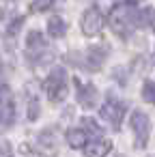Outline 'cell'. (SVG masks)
Listing matches in <instances>:
<instances>
[{
  "label": "cell",
  "instance_id": "1",
  "mask_svg": "<svg viewBox=\"0 0 155 157\" xmlns=\"http://www.w3.org/2000/svg\"><path fill=\"white\" fill-rule=\"evenodd\" d=\"M134 9H136V2H116L108 15V22H110V28L121 35V37H129L131 30H134Z\"/></svg>",
  "mask_w": 155,
  "mask_h": 157
},
{
  "label": "cell",
  "instance_id": "2",
  "mask_svg": "<svg viewBox=\"0 0 155 157\" xmlns=\"http://www.w3.org/2000/svg\"><path fill=\"white\" fill-rule=\"evenodd\" d=\"M45 90H48V97L58 103V101H65L67 95H69V80H67V71L63 67H54L45 80Z\"/></svg>",
  "mask_w": 155,
  "mask_h": 157
},
{
  "label": "cell",
  "instance_id": "3",
  "mask_svg": "<svg viewBox=\"0 0 155 157\" xmlns=\"http://www.w3.org/2000/svg\"><path fill=\"white\" fill-rule=\"evenodd\" d=\"M129 125H131V129L136 133V146L138 148L146 146L149 136H151V118L142 110H134L131 112V118H129Z\"/></svg>",
  "mask_w": 155,
  "mask_h": 157
},
{
  "label": "cell",
  "instance_id": "4",
  "mask_svg": "<svg viewBox=\"0 0 155 157\" xmlns=\"http://www.w3.org/2000/svg\"><path fill=\"white\" fill-rule=\"evenodd\" d=\"M103 24H106V20H103V15H101V11H99L97 5L88 7V9L84 11V15H82V22H80L82 33H84L86 37H97V35L103 30Z\"/></svg>",
  "mask_w": 155,
  "mask_h": 157
},
{
  "label": "cell",
  "instance_id": "5",
  "mask_svg": "<svg viewBox=\"0 0 155 157\" xmlns=\"http://www.w3.org/2000/svg\"><path fill=\"white\" fill-rule=\"evenodd\" d=\"M125 110H127V105H125L123 101H118V99H108V101L101 105L99 116H101L106 123H110L114 129H118V127H121V121H123V116H125Z\"/></svg>",
  "mask_w": 155,
  "mask_h": 157
},
{
  "label": "cell",
  "instance_id": "6",
  "mask_svg": "<svg viewBox=\"0 0 155 157\" xmlns=\"http://www.w3.org/2000/svg\"><path fill=\"white\" fill-rule=\"evenodd\" d=\"M13 118H15L13 95L7 84H0V125H11Z\"/></svg>",
  "mask_w": 155,
  "mask_h": 157
},
{
  "label": "cell",
  "instance_id": "7",
  "mask_svg": "<svg viewBox=\"0 0 155 157\" xmlns=\"http://www.w3.org/2000/svg\"><path fill=\"white\" fill-rule=\"evenodd\" d=\"M45 50H48V43H45L43 35L37 33V30H30L28 37H26V56L30 60H39Z\"/></svg>",
  "mask_w": 155,
  "mask_h": 157
},
{
  "label": "cell",
  "instance_id": "8",
  "mask_svg": "<svg viewBox=\"0 0 155 157\" xmlns=\"http://www.w3.org/2000/svg\"><path fill=\"white\" fill-rule=\"evenodd\" d=\"M97 99H99V93H97L95 86H91V84L78 86V101H80L82 108H93L97 103Z\"/></svg>",
  "mask_w": 155,
  "mask_h": 157
},
{
  "label": "cell",
  "instance_id": "9",
  "mask_svg": "<svg viewBox=\"0 0 155 157\" xmlns=\"http://www.w3.org/2000/svg\"><path fill=\"white\" fill-rule=\"evenodd\" d=\"M110 148H112V144H110L108 140H101V138H95V140H91V142L84 146L86 157H106V155L110 153Z\"/></svg>",
  "mask_w": 155,
  "mask_h": 157
},
{
  "label": "cell",
  "instance_id": "10",
  "mask_svg": "<svg viewBox=\"0 0 155 157\" xmlns=\"http://www.w3.org/2000/svg\"><path fill=\"white\" fill-rule=\"evenodd\" d=\"M67 142L71 148H84L88 144V136L84 129H69L67 131Z\"/></svg>",
  "mask_w": 155,
  "mask_h": 157
},
{
  "label": "cell",
  "instance_id": "11",
  "mask_svg": "<svg viewBox=\"0 0 155 157\" xmlns=\"http://www.w3.org/2000/svg\"><path fill=\"white\" fill-rule=\"evenodd\" d=\"M48 33H50V37H54V39H60L65 33H67V24L56 15V17H52L50 22H48Z\"/></svg>",
  "mask_w": 155,
  "mask_h": 157
},
{
  "label": "cell",
  "instance_id": "12",
  "mask_svg": "<svg viewBox=\"0 0 155 157\" xmlns=\"http://www.w3.org/2000/svg\"><path fill=\"white\" fill-rule=\"evenodd\" d=\"M142 99L149 103H155V82H144L142 86Z\"/></svg>",
  "mask_w": 155,
  "mask_h": 157
},
{
  "label": "cell",
  "instance_id": "13",
  "mask_svg": "<svg viewBox=\"0 0 155 157\" xmlns=\"http://www.w3.org/2000/svg\"><path fill=\"white\" fill-rule=\"evenodd\" d=\"M50 7H52V2H33V5H30L33 11H45V9H50Z\"/></svg>",
  "mask_w": 155,
  "mask_h": 157
},
{
  "label": "cell",
  "instance_id": "14",
  "mask_svg": "<svg viewBox=\"0 0 155 157\" xmlns=\"http://www.w3.org/2000/svg\"><path fill=\"white\" fill-rule=\"evenodd\" d=\"M0 157H11V146H9V142H0Z\"/></svg>",
  "mask_w": 155,
  "mask_h": 157
},
{
  "label": "cell",
  "instance_id": "15",
  "mask_svg": "<svg viewBox=\"0 0 155 157\" xmlns=\"http://www.w3.org/2000/svg\"><path fill=\"white\" fill-rule=\"evenodd\" d=\"M30 121H37V99H30V112H28Z\"/></svg>",
  "mask_w": 155,
  "mask_h": 157
}]
</instances>
